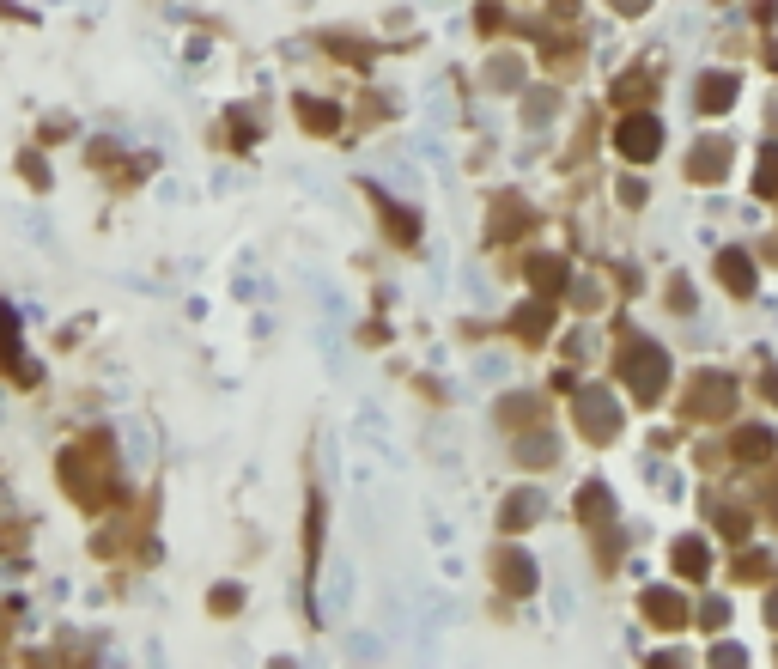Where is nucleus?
<instances>
[{
    "mask_svg": "<svg viewBox=\"0 0 778 669\" xmlns=\"http://www.w3.org/2000/svg\"><path fill=\"white\" fill-rule=\"evenodd\" d=\"M67 493L80 505H104L110 499V444L104 438H86L80 451H67Z\"/></svg>",
    "mask_w": 778,
    "mask_h": 669,
    "instance_id": "f257e3e1",
    "label": "nucleus"
},
{
    "mask_svg": "<svg viewBox=\"0 0 778 669\" xmlns=\"http://www.w3.org/2000/svg\"><path fill=\"white\" fill-rule=\"evenodd\" d=\"M663 378H669L663 347H651V341H627V347H620V384L633 390V402H657Z\"/></svg>",
    "mask_w": 778,
    "mask_h": 669,
    "instance_id": "f03ea898",
    "label": "nucleus"
},
{
    "mask_svg": "<svg viewBox=\"0 0 778 669\" xmlns=\"http://www.w3.org/2000/svg\"><path fill=\"white\" fill-rule=\"evenodd\" d=\"M736 408V384L724 378V371H693L687 390H681V414L687 420H730Z\"/></svg>",
    "mask_w": 778,
    "mask_h": 669,
    "instance_id": "7ed1b4c3",
    "label": "nucleus"
},
{
    "mask_svg": "<svg viewBox=\"0 0 778 669\" xmlns=\"http://www.w3.org/2000/svg\"><path fill=\"white\" fill-rule=\"evenodd\" d=\"M572 408H578V432H584L590 444H608V438L620 432V408H614V396H608V390H596V384H590V390H578V402H572Z\"/></svg>",
    "mask_w": 778,
    "mask_h": 669,
    "instance_id": "20e7f679",
    "label": "nucleus"
},
{
    "mask_svg": "<svg viewBox=\"0 0 778 669\" xmlns=\"http://www.w3.org/2000/svg\"><path fill=\"white\" fill-rule=\"evenodd\" d=\"M614 146H620V153H627V159H657L663 153V128H657V116H645V110H633L627 122H620L614 128Z\"/></svg>",
    "mask_w": 778,
    "mask_h": 669,
    "instance_id": "39448f33",
    "label": "nucleus"
},
{
    "mask_svg": "<svg viewBox=\"0 0 778 669\" xmlns=\"http://www.w3.org/2000/svg\"><path fill=\"white\" fill-rule=\"evenodd\" d=\"M493 584L505 590V597H529V590H535V560L517 554V548H505V554L493 560Z\"/></svg>",
    "mask_w": 778,
    "mask_h": 669,
    "instance_id": "423d86ee",
    "label": "nucleus"
},
{
    "mask_svg": "<svg viewBox=\"0 0 778 669\" xmlns=\"http://www.w3.org/2000/svg\"><path fill=\"white\" fill-rule=\"evenodd\" d=\"M639 609H645V621H651V627H663V633L687 627V603H681V590H663V584H651Z\"/></svg>",
    "mask_w": 778,
    "mask_h": 669,
    "instance_id": "0eeeda50",
    "label": "nucleus"
},
{
    "mask_svg": "<svg viewBox=\"0 0 778 669\" xmlns=\"http://www.w3.org/2000/svg\"><path fill=\"white\" fill-rule=\"evenodd\" d=\"M724 171H730V140H699L687 153V177L693 183H718Z\"/></svg>",
    "mask_w": 778,
    "mask_h": 669,
    "instance_id": "6e6552de",
    "label": "nucleus"
},
{
    "mask_svg": "<svg viewBox=\"0 0 778 669\" xmlns=\"http://www.w3.org/2000/svg\"><path fill=\"white\" fill-rule=\"evenodd\" d=\"M578 517H584V524L602 536V548H614V536H608V524H614V499H608V487H602V481H590V487L578 493Z\"/></svg>",
    "mask_w": 778,
    "mask_h": 669,
    "instance_id": "1a4fd4ad",
    "label": "nucleus"
},
{
    "mask_svg": "<svg viewBox=\"0 0 778 669\" xmlns=\"http://www.w3.org/2000/svg\"><path fill=\"white\" fill-rule=\"evenodd\" d=\"M541 420H548V402H541V396H505L499 402V426H511V432H523V426H541Z\"/></svg>",
    "mask_w": 778,
    "mask_h": 669,
    "instance_id": "9d476101",
    "label": "nucleus"
},
{
    "mask_svg": "<svg viewBox=\"0 0 778 669\" xmlns=\"http://www.w3.org/2000/svg\"><path fill=\"white\" fill-rule=\"evenodd\" d=\"M718 280H724V292L748 299V292H754V262H748L742 250H724V256H718Z\"/></svg>",
    "mask_w": 778,
    "mask_h": 669,
    "instance_id": "9b49d317",
    "label": "nucleus"
},
{
    "mask_svg": "<svg viewBox=\"0 0 778 669\" xmlns=\"http://www.w3.org/2000/svg\"><path fill=\"white\" fill-rule=\"evenodd\" d=\"M535 517H541V493H535V487H523V493H511V499L499 505V524H505V530H529Z\"/></svg>",
    "mask_w": 778,
    "mask_h": 669,
    "instance_id": "f8f14e48",
    "label": "nucleus"
},
{
    "mask_svg": "<svg viewBox=\"0 0 778 669\" xmlns=\"http://www.w3.org/2000/svg\"><path fill=\"white\" fill-rule=\"evenodd\" d=\"M712 572V554H706V542L699 536H687V542H675V578H687V584H699Z\"/></svg>",
    "mask_w": 778,
    "mask_h": 669,
    "instance_id": "ddd939ff",
    "label": "nucleus"
},
{
    "mask_svg": "<svg viewBox=\"0 0 778 669\" xmlns=\"http://www.w3.org/2000/svg\"><path fill=\"white\" fill-rule=\"evenodd\" d=\"M730 104H736V80H730V73H706V80H699V110L718 116Z\"/></svg>",
    "mask_w": 778,
    "mask_h": 669,
    "instance_id": "4468645a",
    "label": "nucleus"
},
{
    "mask_svg": "<svg viewBox=\"0 0 778 669\" xmlns=\"http://www.w3.org/2000/svg\"><path fill=\"white\" fill-rule=\"evenodd\" d=\"M529 286L541 292V299H554V292L566 286V262H560V256H535V262H529Z\"/></svg>",
    "mask_w": 778,
    "mask_h": 669,
    "instance_id": "2eb2a0df",
    "label": "nucleus"
},
{
    "mask_svg": "<svg viewBox=\"0 0 778 669\" xmlns=\"http://www.w3.org/2000/svg\"><path fill=\"white\" fill-rule=\"evenodd\" d=\"M511 329H517V341H548V329H554V311H548V305H523V311L511 317Z\"/></svg>",
    "mask_w": 778,
    "mask_h": 669,
    "instance_id": "dca6fc26",
    "label": "nucleus"
},
{
    "mask_svg": "<svg viewBox=\"0 0 778 669\" xmlns=\"http://www.w3.org/2000/svg\"><path fill=\"white\" fill-rule=\"evenodd\" d=\"M730 451H736V457H748V463H766V457H772V432H760V426H742V432L730 438Z\"/></svg>",
    "mask_w": 778,
    "mask_h": 669,
    "instance_id": "f3484780",
    "label": "nucleus"
},
{
    "mask_svg": "<svg viewBox=\"0 0 778 669\" xmlns=\"http://www.w3.org/2000/svg\"><path fill=\"white\" fill-rule=\"evenodd\" d=\"M298 116L317 128V134H335V128H341V110H335V104H317V98H298Z\"/></svg>",
    "mask_w": 778,
    "mask_h": 669,
    "instance_id": "a211bd4d",
    "label": "nucleus"
},
{
    "mask_svg": "<svg viewBox=\"0 0 778 669\" xmlns=\"http://www.w3.org/2000/svg\"><path fill=\"white\" fill-rule=\"evenodd\" d=\"M377 213H383V226H389V232H396L402 244H414V213H408V207H389V201L377 195Z\"/></svg>",
    "mask_w": 778,
    "mask_h": 669,
    "instance_id": "6ab92c4d",
    "label": "nucleus"
},
{
    "mask_svg": "<svg viewBox=\"0 0 778 669\" xmlns=\"http://www.w3.org/2000/svg\"><path fill=\"white\" fill-rule=\"evenodd\" d=\"M517 219H523V201H511V195H505V201H499V213H493V238H511V232H523Z\"/></svg>",
    "mask_w": 778,
    "mask_h": 669,
    "instance_id": "aec40b11",
    "label": "nucleus"
},
{
    "mask_svg": "<svg viewBox=\"0 0 778 669\" xmlns=\"http://www.w3.org/2000/svg\"><path fill=\"white\" fill-rule=\"evenodd\" d=\"M754 189H760V195H778V146H766V153H760V177H754Z\"/></svg>",
    "mask_w": 778,
    "mask_h": 669,
    "instance_id": "412c9836",
    "label": "nucleus"
},
{
    "mask_svg": "<svg viewBox=\"0 0 778 669\" xmlns=\"http://www.w3.org/2000/svg\"><path fill=\"white\" fill-rule=\"evenodd\" d=\"M487 73H493V86H499V92H511V86L523 80V67H517V55H499V61H493Z\"/></svg>",
    "mask_w": 778,
    "mask_h": 669,
    "instance_id": "4be33fe9",
    "label": "nucleus"
},
{
    "mask_svg": "<svg viewBox=\"0 0 778 669\" xmlns=\"http://www.w3.org/2000/svg\"><path fill=\"white\" fill-rule=\"evenodd\" d=\"M304 548H310V566H317V548H323V499H310V530H304Z\"/></svg>",
    "mask_w": 778,
    "mask_h": 669,
    "instance_id": "5701e85b",
    "label": "nucleus"
},
{
    "mask_svg": "<svg viewBox=\"0 0 778 669\" xmlns=\"http://www.w3.org/2000/svg\"><path fill=\"white\" fill-rule=\"evenodd\" d=\"M523 463H554V438H548V432L523 438Z\"/></svg>",
    "mask_w": 778,
    "mask_h": 669,
    "instance_id": "b1692460",
    "label": "nucleus"
},
{
    "mask_svg": "<svg viewBox=\"0 0 778 669\" xmlns=\"http://www.w3.org/2000/svg\"><path fill=\"white\" fill-rule=\"evenodd\" d=\"M645 92H651V86L639 80V73H627V80L614 86V98H620V104H645Z\"/></svg>",
    "mask_w": 778,
    "mask_h": 669,
    "instance_id": "393cba45",
    "label": "nucleus"
},
{
    "mask_svg": "<svg viewBox=\"0 0 778 669\" xmlns=\"http://www.w3.org/2000/svg\"><path fill=\"white\" fill-rule=\"evenodd\" d=\"M554 110H560V98H554V92H541V98H529V104H523V116H529V122H548Z\"/></svg>",
    "mask_w": 778,
    "mask_h": 669,
    "instance_id": "a878e982",
    "label": "nucleus"
},
{
    "mask_svg": "<svg viewBox=\"0 0 778 669\" xmlns=\"http://www.w3.org/2000/svg\"><path fill=\"white\" fill-rule=\"evenodd\" d=\"M766 572H772L766 554H742V560H736V578H766Z\"/></svg>",
    "mask_w": 778,
    "mask_h": 669,
    "instance_id": "bb28decb",
    "label": "nucleus"
},
{
    "mask_svg": "<svg viewBox=\"0 0 778 669\" xmlns=\"http://www.w3.org/2000/svg\"><path fill=\"white\" fill-rule=\"evenodd\" d=\"M718 530H724L730 542H742V536H748V517H742V511H724V517H718Z\"/></svg>",
    "mask_w": 778,
    "mask_h": 669,
    "instance_id": "cd10ccee",
    "label": "nucleus"
},
{
    "mask_svg": "<svg viewBox=\"0 0 778 669\" xmlns=\"http://www.w3.org/2000/svg\"><path fill=\"white\" fill-rule=\"evenodd\" d=\"M699 621H706V627H724V621H730V609H724V603H706V609H699Z\"/></svg>",
    "mask_w": 778,
    "mask_h": 669,
    "instance_id": "c85d7f7f",
    "label": "nucleus"
},
{
    "mask_svg": "<svg viewBox=\"0 0 778 669\" xmlns=\"http://www.w3.org/2000/svg\"><path fill=\"white\" fill-rule=\"evenodd\" d=\"M614 7H620V13H645V7H651V0H614Z\"/></svg>",
    "mask_w": 778,
    "mask_h": 669,
    "instance_id": "c756f323",
    "label": "nucleus"
},
{
    "mask_svg": "<svg viewBox=\"0 0 778 669\" xmlns=\"http://www.w3.org/2000/svg\"><path fill=\"white\" fill-rule=\"evenodd\" d=\"M766 621H772V633H778V590L766 597Z\"/></svg>",
    "mask_w": 778,
    "mask_h": 669,
    "instance_id": "7c9ffc66",
    "label": "nucleus"
}]
</instances>
